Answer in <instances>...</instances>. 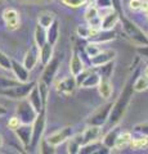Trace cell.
<instances>
[{
  "mask_svg": "<svg viewBox=\"0 0 148 154\" xmlns=\"http://www.w3.org/2000/svg\"><path fill=\"white\" fill-rule=\"evenodd\" d=\"M137 75H138V71H135L134 75L129 77V80L126 81V84L124 85L120 95H118V98L116 99V102L112 103L111 112H109L107 123H106L107 130L113 126H117V125L122 121V118L125 117L129 104H130L133 95L135 93L134 89H133V82H134V79L137 77Z\"/></svg>",
  "mask_w": 148,
  "mask_h": 154,
  "instance_id": "obj_1",
  "label": "cell"
},
{
  "mask_svg": "<svg viewBox=\"0 0 148 154\" xmlns=\"http://www.w3.org/2000/svg\"><path fill=\"white\" fill-rule=\"evenodd\" d=\"M120 22L122 25L124 32L126 33V36L137 45H148V36L147 33L142 30V28L137 25L135 22L130 21L125 14L120 17Z\"/></svg>",
  "mask_w": 148,
  "mask_h": 154,
  "instance_id": "obj_2",
  "label": "cell"
},
{
  "mask_svg": "<svg viewBox=\"0 0 148 154\" xmlns=\"http://www.w3.org/2000/svg\"><path fill=\"white\" fill-rule=\"evenodd\" d=\"M36 85V82L28 81V82H20L11 88H5V89H0V96L4 98L12 99V100H22L26 99L27 95L30 94V91L32 88Z\"/></svg>",
  "mask_w": 148,
  "mask_h": 154,
  "instance_id": "obj_3",
  "label": "cell"
},
{
  "mask_svg": "<svg viewBox=\"0 0 148 154\" xmlns=\"http://www.w3.org/2000/svg\"><path fill=\"white\" fill-rule=\"evenodd\" d=\"M32 140H31V149H36L40 140L44 136L45 127H46V108H44L40 113H37L36 118L32 122Z\"/></svg>",
  "mask_w": 148,
  "mask_h": 154,
  "instance_id": "obj_4",
  "label": "cell"
},
{
  "mask_svg": "<svg viewBox=\"0 0 148 154\" xmlns=\"http://www.w3.org/2000/svg\"><path fill=\"white\" fill-rule=\"evenodd\" d=\"M111 108H112V103L111 102H107L106 104L101 105V107L97 108L88 117L87 125H93V126H99V127L106 126L109 112H111Z\"/></svg>",
  "mask_w": 148,
  "mask_h": 154,
  "instance_id": "obj_5",
  "label": "cell"
},
{
  "mask_svg": "<svg viewBox=\"0 0 148 154\" xmlns=\"http://www.w3.org/2000/svg\"><path fill=\"white\" fill-rule=\"evenodd\" d=\"M16 116L20 118L21 123L32 125L34 119L36 118V116H37V112L32 108V105L28 103L27 99H22V100H20V104L17 105Z\"/></svg>",
  "mask_w": 148,
  "mask_h": 154,
  "instance_id": "obj_6",
  "label": "cell"
},
{
  "mask_svg": "<svg viewBox=\"0 0 148 154\" xmlns=\"http://www.w3.org/2000/svg\"><path fill=\"white\" fill-rule=\"evenodd\" d=\"M59 66H61L59 59L58 58H55V57H53L44 66V71H43V73H41L40 80L43 81V82H45L46 85L50 86L52 82L54 81V77L57 75V72H58V69H59Z\"/></svg>",
  "mask_w": 148,
  "mask_h": 154,
  "instance_id": "obj_7",
  "label": "cell"
},
{
  "mask_svg": "<svg viewBox=\"0 0 148 154\" xmlns=\"http://www.w3.org/2000/svg\"><path fill=\"white\" fill-rule=\"evenodd\" d=\"M17 139L22 144L23 149L31 150V140H32V126L27 123H21V126L13 131Z\"/></svg>",
  "mask_w": 148,
  "mask_h": 154,
  "instance_id": "obj_8",
  "label": "cell"
},
{
  "mask_svg": "<svg viewBox=\"0 0 148 154\" xmlns=\"http://www.w3.org/2000/svg\"><path fill=\"white\" fill-rule=\"evenodd\" d=\"M72 135H74V128L71 126H66L63 128L58 130V131H54L53 134H50L49 136H46L45 139L52 144V145H54L57 148L58 145H61V144L67 141Z\"/></svg>",
  "mask_w": 148,
  "mask_h": 154,
  "instance_id": "obj_9",
  "label": "cell"
},
{
  "mask_svg": "<svg viewBox=\"0 0 148 154\" xmlns=\"http://www.w3.org/2000/svg\"><path fill=\"white\" fill-rule=\"evenodd\" d=\"M77 82H76V79L75 76H70V77H66V79L61 80L58 84H57L55 89H57V93L68 98V96L74 95L76 89H77Z\"/></svg>",
  "mask_w": 148,
  "mask_h": 154,
  "instance_id": "obj_10",
  "label": "cell"
},
{
  "mask_svg": "<svg viewBox=\"0 0 148 154\" xmlns=\"http://www.w3.org/2000/svg\"><path fill=\"white\" fill-rule=\"evenodd\" d=\"M116 55H117V53L115 49H102L98 54H95L94 57L90 58V64L94 68H97V67H101L103 64L108 63V62L115 60Z\"/></svg>",
  "mask_w": 148,
  "mask_h": 154,
  "instance_id": "obj_11",
  "label": "cell"
},
{
  "mask_svg": "<svg viewBox=\"0 0 148 154\" xmlns=\"http://www.w3.org/2000/svg\"><path fill=\"white\" fill-rule=\"evenodd\" d=\"M39 58H40V49L36 44H34L26 51L25 57H23L22 64L25 66L28 71H32L36 67V64L39 63Z\"/></svg>",
  "mask_w": 148,
  "mask_h": 154,
  "instance_id": "obj_12",
  "label": "cell"
},
{
  "mask_svg": "<svg viewBox=\"0 0 148 154\" xmlns=\"http://www.w3.org/2000/svg\"><path fill=\"white\" fill-rule=\"evenodd\" d=\"M3 19L9 31H16L20 27V13L13 8H7L3 12Z\"/></svg>",
  "mask_w": 148,
  "mask_h": 154,
  "instance_id": "obj_13",
  "label": "cell"
},
{
  "mask_svg": "<svg viewBox=\"0 0 148 154\" xmlns=\"http://www.w3.org/2000/svg\"><path fill=\"white\" fill-rule=\"evenodd\" d=\"M116 37H117V33L115 30H98L89 38V41L103 45L106 42H111L113 40H116Z\"/></svg>",
  "mask_w": 148,
  "mask_h": 154,
  "instance_id": "obj_14",
  "label": "cell"
},
{
  "mask_svg": "<svg viewBox=\"0 0 148 154\" xmlns=\"http://www.w3.org/2000/svg\"><path fill=\"white\" fill-rule=\"evenodd\" d=\"M83 145L88 143H93L101 140L102 137V127L93 126V125H87V128L83 131Z\"/></svg>",
  "mask_w": 148,
  "mask_h": 154,
  "instance_id": "obj_15",
  "label": "cell"
},
{
  "mask_svg": "<svg viewBox=\"0 0 148 154\" xmlns=\"http://www.w3.org/2000/svg\"><path fill=\"white\" fill-rule=\"evenodd\" d=\"M11 71L13 72L16 80H18L20 82H28V81H30V71H28L22 63H20V62L12 59Z\"/></svg>",
  "mask_w": 148,
  "mask_h": 154,
  "instance_id": "obj_16",
  "label": "cell"
},
{
  "mask_svg": "<svg viewBox=\"0 0 148 154\" xmlns=\"http://www.w3.org/2000/svg\"><path fill=\"white\" fill-rule=\"evenodd\" d=\"M120 132H121V130H120V127H118V125L117 126H113L111 128H108L107 132L104 134L102 136V139H101L102 144L107 149H109V150L115 149V143H116V139H117V136H118V134Z\"/></svg>",
  "mask_w": 148,
  "mask_h": 154,
  "instance_id": "obj_17",
  "label": "cell"
},
{
  "mask_svg": "<svg viewBox=\"0 0 148 154\" xmlns=\"http://www.w3.org/2000/svg\"><path fill=\"white\" fill-rule=\"evenodd\" d=\"M28 103H30L32 105V108H34L37 113H40L43 109L46 108V105H44V103H43V99H41V95H40V91H39V88L35 85L34 88H32V90L30 91V94L27 95Z\"/></svg>",
  "mask_w": 148,
  "mask_h": 154,
  "instance_id": "obj_18",
  "label": "cell"
},
{
  "mask_svg": "<svg viewBox=\"0 0 148 154\" xmlns=\"http://www.w3.org/2000/svg\"><path fill=\"white\" fill-rule=\"evenodd\" d=\"M108 152H109V149L104 146L101 140H97V141L81 145L79 154H95V153L101 154V153H108Z\"/></svg>",
  "mask_w": 148,
  "mask_h": 154,
  "instance_id": "obj_19",
  "label": "cell"
},
{
  "mask_svg": "<svg viewBox=\"0 0 148 154\" xmlns=\"http://www.w3.org/2000/svg\"><path fill=\"white\" fill-rule=\"evenodd\" d=\"M99 81H101V75H99L97 71L88 69L84 80L81 81V84L79 86L83 88V89H93V88H97Z\"/></svg>",
  "mask_w": 148,
  "mask_h": 154,
  "instance_id": "obj_20",
  "label": "cell"
},
{
  "mask_svg": "<svg viewBox=\"0 0 148 154\" xmlns=\"http://www.w3.org/2000/svg\"><path fill=\"white\" fill-rule=\"evenodd\" d=\"M97 88L101 98L104 100H108L113 94V85L111 82V79H107V77H101V81Z\"/></svg>",
  "mask_w": 148,
  "mask_h": 154,
  "instance_id": "obj_21",
  "label": "cell"
},
{
  "mask_svg": "<svg viewBox=\"0 0 148 154\" xmlns=\"http://www.w3.org/2000/svg\"><path fill=\"white\" fill-rule=\"evenodd\" d=\"M120 22V14H118L116 11H112L107 13L106 16L102 18L101 22V30H113L115 26Z\"/></svg>",
  "mask_w": 148,
  "mask_h": 154,
  "instance_id": "obj_22",
  "label": "cell"
},
{
  "mask_svg": "<svg viewBox=\"0 0 148 154\" xmlns=\"http://www.w3.org/2000/svg\"><path fill=\"white\" fill-rule=\"evenodd\" d=\"M85 69V64L83 59H81V57L77 51H74L72 53V57H71V60H70V72L72 76H77L79 73H81Z\"/></svg>",
  "mask_w": 148,
  "mask_h": 154,
  "instance_id": "obj_23",
  "label": "cell"
},
{
  "mask_svg": "<svg viewBox=\"0 0 148 154\" xmlns=\"http://www.w3.org/2000/svg\"><path fill=\"white\" fill-rule=\"evenodd\" d=\"M59 27H61V23H59V19L55 18L53 23L46 28V41L52 45H55L57 41L59 38Z\"/></svg>",
  "mask_w": 148,
  "mask_h": 154,
  "instance_id": "obj_24",
  "label": "cell"
},
{
  "mask_svg": "<svg viewBox=\"0 0 148 154\" xmlns=\"http://www.w3.org/2000/svg\"><path fill=\"white\" fill-rule=\"evenodd\" d=\"M83 145V135L74 134L67 140V153L70 154H79L80 148Z\"/></svg>",
  "mask_w": 148,
  "mask_h": 154,
  "instance_id": "obj_25",
  "label": "cell"
},
{
  "mask_svg": "<svg viewBox=\"0 0 148 154\" xmlns=\"http://www.w3.org/2000/svg\"><path fill=\"white\" fill-rule=\"evenodd\" d=\"M131 140H133V135L130 132H128V131L122 132L121 131L116 139V143H115V149H117V150H124V149L130 148Z\"/></svg>",
  "mask_w": 148,
  "mask_h": 154,
  "instance_id": "obj_26",
  "label": "cell"
},
{
  "mask_svg": "<svg viewBox=\"0 0 148 154\" xmlns=\"http://www.w3.org/2000/svg\"><path fill=\"white\" fill-rule=\"evenodd\" d=\"M39 49H40V58H39V60L41 62L43 66H45L48 62L53 58L54 45H52V44H49V42L46 41L41 48H39Z\"/></svg>",
  "mask_w": 148,
  "mask_h": 154,
  "instance_id": "obj_27",
  "label": "cell"
},
{
  "mask_svg": "<svg viewBox=\"0 0 148 154\" xmlns=\"http://www.w3.org/2000/svg\"><path fill=\"white\" fill-rule=\"evenodd\" d=\"M55 14L53 12H48V11H44L39 13V17H37V25H40L41 27L44 28H48L52 23H53V21L55 19Z\"/></svg>",
  "mask_w": 148,
  "mask_h": 154,
  "instance_id": "obj_28",
  "label": "cell"
},
{
  "mask_svg": "<svg viewBox=\"0 0 148 154\" xmlns=\"http://www.w3.org/2000/svg\"><path fill=\"white\" fill-rule=\"evenodd\" d=\"M133 89L135 93H143L148 90V77L144 75H137L133 82Z\"/></svg>",
  "mask_w": 148,
  "mask_h": 154,
  "instance_id": "obj_29",
  "label": "cell"
},
{
  "mask_svg": "<svg viewBox=\"0 0 148 154\" xmlns=\"http://www.w3.org/2000/svg\"><path fill=\"white\" fill-rule=\"evenodd\" d=\"M34 41L35 44L41 48L43 45L46 42V28L41 27L40 25H37L35 27V31H34Z\"/></svg>",
  "mask_w": 148,
  "mask_h": 154,
  "instance_id": "obj_30",
  "label": "cell"
},
{
  "mask_svg": "<svg viewBox=\"0 0 148 154\" xmlns=\"http://www.w3.org/2000/svg\"><path fill=\"white\" fill-rule=\"evenodd\" d=\"M97 31H98V28L90 27L89 25H87V26L80 25V26H77V28H76V33H77V36L80 38H87V40H89V38L92 37Z\"/></svg>",
  "mask_w": 148,
  "mask_h": 154,
  "instance_id": "obj_31",
  "label": "cell"
},
{
  "mask_svg": "<svg viewBox=\"0 0 148 154\" xmlns=\"http://www.w3.org/2000/svg\"><path fill=\"white\" fill-rule=\"evenodd\" d=\"M130 148L133 150H143V149L148 148V136L140 135L139 137H133Z\"/></svg>",
  "mask_w": 148,
  "mask_h": 154,
  "instance_id": "obj_32",
  "label": "cell"
},
{
  "mask_svg": "<svg viewBox=\"0 0 148 154\" xmlns=\"http://www.w3.org/2000/svg\"><path fill=\"white\" fill-rule=\"evenodd\" d=\"M113 68H115V60L108 62V63L103 64L101 67H97L95 69H97V72L101 75V77H107V79H111L112 73H113Z\"/></svg>",
  "mask_w": 148,
  "mask_h": 154,
  "instance_id": "obj_33",
  "label": "cell"
},
{
  "mask_svg": "<svg viewBox=\"0 0 148 154\" xmlns=\"http://www.w3.org/2000/svg\"><path fill=\"white\" fill-rule=\"evenodd\" d=\"M37 148H39V152L43 153V154H54L55 153V146L52 145V144L48 141L46 139H44V137L40 140Z\"/></svg>",
  "mask_w": 148,
  "mask_h": 154,
  "instance_id": "obj_34",
  "label": "cell"
},
{
  "mask_svg": "<svg viewBox=\"0 0 148 154\" xmlns=\"http://www.w3.org/2000/svg\"><path fill=\"white\" fill-rule=\"evenodd\" d=\"M36 86L39 88L40 95H41V99H43V103H44V105H46V103H48V98H49V90H50V86H49V85H46L45 82H43L41 80L37 81Z\"/></svg>",
  "mask_w": 148,
  "mask_h": 154,
  "instance_id": "obj_35",
  "label": "cell"
},
{
  "mask_svg": "<svg viewBox=\"0 0 148 154\" xmlns=\"http://www.w3.org/2000/svg\"><path fill=\"white\" fill-rule=\"evenodd\" d=\"M97 17H99V9L95 7L94 4H92V5H88L87 9H85V12H84L85 21L89 22V21H92V19L97 18Z\"/></svg>",
  "mask_w": 148,
  "mask_h": 154,
  "instance_id": "obj_36",
  "label": "cell"
},
{
  "mask_svg": "<svg viewBox=\"0 0 148 154\" xmlns=\"http://www.w3.org/2000/svg\"><path fill=\"white\" fill-rule=\"evenodd\" d=\"M102 50L101 48V44H97V42H92L89 41L87 45H85V54H87L89 58L94 57L95 54H98L99 51Z\"/></svg>",
  "mask_w": 148,
  "mask_h": 154,
  "instance_id": "obj_37",
  "label": "cell"
},
{
  "mask_svg": "<svg viewBox=\"0 0 148 154\" xmlns=\"http://www.w3.org/2000/svg\"><path fill=\"white\" fill-rule=\"evenodd\" d=\"M89 3V0H62V4L66 7H68L71 9H77L84 5H87Z\"/></svg>",
  "mask_w": 148,
  "mask_h": 154,
  "instance_id": "obj_38",
  "label": "cell"
},
{
  "mask_svg": "<svg viewBox=\"0 0 148 154\" xmlns=\"http://www.w3.org/2000/svg\"><path fill=\"white\" fill-rule=\"evenodd\" d=\"M0 67L7 71H11V68H12V59L2 50H0Z\"/></svg>",
  "mask_w": 148,
  "mask_h": 154,
  "instance_id": "obj_39",
  "label": "cell"
},
{
  "mask_svg": "<svg viewBox=\"0 0 148 154\" xmlns=\"http://www.w3.org/2000/svg\"><path fill=\"white\" fill-rule=\"evenodd\" d=\"M94 5L97 7L99 11H104V9H108V11H112L113 5H112V0H94Z\"/></svg>",
  "mask_w": 148,
  "mask_h": 154,
  "instance_id": "obj_40",
  "label": "cell"
},
{
  "mask_svg": "<svg viewBox=\"0 0 148 154\" xmlns=\"http://www.w3.org/2000/svg\"><path fill=\"white\" fill-rule=\"evenodd\" d=\"M17 84H20V81L18 80H9L8 77H4V76L0 77V89L11 88V86H14Z\"/></svg>",
  "mask_w": 148,
  "mask_h": 154,
  "instance_id": "obj_41",
  "label": "cell"
},
{
  "mask_svg": "<svg viewBox=\"0 0 148 154\" xmlns=\"http://www.w3.org/2000/svg\"><path fill=\"white\" fill-rule=\"evenodd\" d=\"M134 131L139 135H144L148 136V122H143V123H138L134 126Z\"/></svg>",
  "mask_w": 148,
  "mask_h": 154,
  "instance_id": "obj_42",
  "label": "cell"
},
{
  "mask_svg": "<svg viewBox=\"0 0 148 154\" xmlns=\"http://www.w3.org/2000/svg\"><path fill=\"white\" fill-rule=\"evenodd\" d=\"M7 126L9 130H12V131H14L16 128H18L21 126V121H20V118L17 117V116H13V117L9 118V121L7 123Z\"/></svg>",
  "mask_w": 148,
  "mask_h": 154,
  "instance_id": "obj_43",
  "label": "cell"
},
{
  "mask_svg": "<svg viewBox=\"0 0 148 154\" xmlns=\"http://www.w3.org/2000/svg\"><path fill=\"white\" fill-rule=\"evenodd\" d=\"M142 4H143V0H130L129 2V9L133 12H138L142 9Z\"/></svg>",
  "mask_w": 148,
  "mask_h": 154,
  "instance_id": "obj_44",
  "label": "cell"
},
{
  "mask_svg": "<svg viewBox=\"0 0 148 154\" xmlns=\"http://www.w3.org/2000/svg\"><path fill=\"white\" fill-rule=\"evenodd\" d=\"M135 51L139 57L148 59V45H138L135 48Z\"/></svg>",
  "mask_w": 148,
  "mask_h": 154,
  "instance_id": "obj_45",
  "label": "cell"
},
{
  "mask_svg": "<svg viewBox=\"0 0 148 154\" xmlns=\"http://www.w3.org/2000/svg\"><path fill=\"white\" fill-rule=\"evenodd\" d=\"M8 113V109L4 107L3 104H0V117H3V116H5Z\"/></svg>",
  "mask_w": 148,
  "mask_h": 154,
  "instance_id": "obj_46",
  "label": "cell"
},
{
  "mask_svg": "<svg viewBox=\"0 0 148 154\" xmlns=\"http://www.w3.org/2000/svg\"><path fill=\"white\" fill-rule=\"evenodd\" d=\"M143 75H144V76H147V77H148V64L146 66V68H144V71H143Z\"/></svg>",
  "mask_w": 148,
  "mask_h": 154,
  "instance_id": "obj_47",
  "label": "cell"
},
{
  "mask_svg": "<svg viewBox=\"0 0 148 154\" xmlns=\"http://www.w3.org/2000/svg\"><path fill=\"white\" fill-rule=\"evenodd\" d=\"M143 13H144V16H146V18L148 19V7H147L146 9H143Z\"/></svg>",
  "mask_w": 148,
  "mask_h": 154,
  "instance_id": "obj_48",
  "label": "cell"
},
{
  "mask_svg": "<svg viewBox=\"0 0 148 154\" xmlns=\"http://www.w3.org/2000/svg\"><path fill=\"white\" fill-rule=\"evenodd\" d=\"M3 143H4V141H3V137H2V135H0V148L3 146Z\"/></svg>",
  "mask_w": 148,
  "mask_h": 154,
  "instance_id": "obj_49",
  "label": "cell"
},
{
  "mask_svg": "<svg viewBox=\"0 0 148 154\" xmlns=\"http://www.w3.org/2000/svg\"><path fill=\"white\" fill-rule=\"evenodd\" d=\"M28 2H40V0H28Z\"/></svg>",
  "mask_w": 148,
  "mask_h": 154,
  "instance_id": "obj_50",
  "label": "cell"
},
{
  "mask_svg": "<svg viewBox=\"0 0 148 154\" xmlns=\"http://www.w3.org/2000/svg\"><path fill=\"white\" fill-rule=\"evenodd\" d=\"M147 36H148V28H147Z\"/></svg>",
  "mask_w": 148,
  "mask_h": 154,
  "instance_id": "obj_51",
  "label": "cell"
},
{
  "mask_svg": "<svg viewBox=\"0 0 148 154\" xmlns=\"http://www.w3.org/2000/svg\"><path fill=\"white\" fill-rule=\"evenodd\" d=\"M144 2H148V0H144Z\"/></svg>",
  "mask_w": 148,
  "mask_h": 154,
  "instance_id": "obj_52",
  "label": "cell"
}]
</instances>
